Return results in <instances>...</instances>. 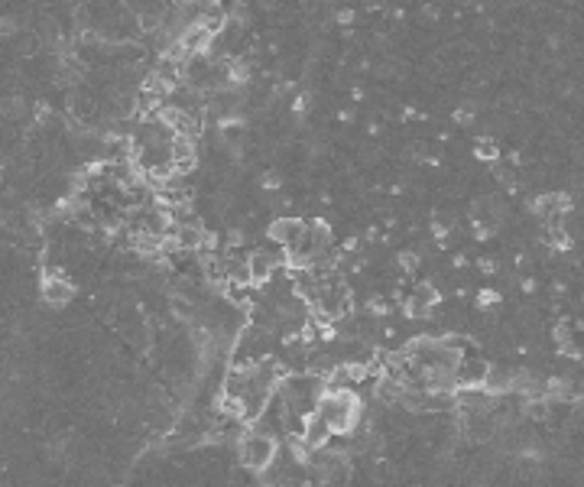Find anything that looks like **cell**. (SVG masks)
Returning <instances> with one entry per match:
<instances>
[{
    "instance_id": "1",
    "label": "cell",
    "mask_w": 584,
    "mask_h": 487,
    "mask_svg": "<svg viewBox=\"0 0 584 487\" xmlns=\"http://www.w3.org/2000/svg\"><path fill=\"white\" fill-rule=\"evenodd\" d=\"M315 413H321L325 419H328V426L338 432H351L354 423H357L360 416V399L354 397L347 387H325L318 397V406H315Z\"/></svg>"
},
{
    "instance_id": "2",
    "label": "cell",
    "mask_w": 584,
    "mask_h": 487,
    "mask_svg": "<svg viewBox=\"0 0 584 487\" xmlns=\"http://www.w3.org/2000/svg\"><path fill=\"white\" fill-rule=\"evenodd\" d=\"M237 455L247 471H263V468L273 464V458H276V439L263 429H250L247 435L240 439Z\"/></svg>"
},
{
    "instance_id": "3",
    "label": "cell",
    "mask_w": 584,
    "mask_h": 487,
    "mask_svg": "<svg viewBox=\"0 0 584 487\" xmlns=\"http://www.w3.org/2000/svg\"><path fill=\"white\" fill-rule=\"evenodd\" d=\"M299 435H302V442L309 448H325L331 442V435H335V429H331L328 426V419H325V416L321 413H309L302 419V432H299Z\"/></svg>"
},
{
    "instance_id": "4",
    "label": "cell",
    "mask_w": 584,
    "mask_h": 487,
    "mask_svg": "<svg viewBox=\"0 0 584 487\" xmlns=\"http://www.w3.org/2000/svg\"><path fill=\"white\" fill-rule=\"evenodd\" d=\"M305 231V221H299V218L286 215V218H276V221H270V240L273 244H280V247H292L299 237H302Z\"/></svg>"
},
{
    "instance_id": "5",
    "label": "cell",
    "mask_w": 584,
    "mask_h": 487,
    "mask_svg": "<svg viewBox=\"0 0 584 487\" xmlns=\"http://www.w3.org/2000/svg\"><path fill=\"white\" fill-rule=\"evenodd\" d=\"M72 295H75V286L68 280H65L62 273H56V270H49L46 273V280H42V299H46L49 305H65V303H72Z\"/></svg>"
},
{
    "instance_id": "6",
    "label": "cell",
    "mask_w": 584,
    "mask_h": 487,
    "mask_svg": "<svg viewBox=\"0 0 584 487\" xmlns=\"http://www.w3.org/2000/svg\"><path fill=\"white\" fill-rule=\"evenodd\" d=\"M198 160V146H195V136L192 134H176L172 136V166L176 172H189Z\"/></svg>"
},
{
    "instance_id": "7",
    "label": "cell",
    "mask_w": 584,
    "mask_h": 487,
    "mask_svg": "<svg viewBox=\"0 0 584 487\" xmlns=\"http://www.w3.org/2000/svg\"><path fill=\"white\" fill-rule=\"evenodd\" d=\"M487 374L490 368L484 360H461L455 370L458 387H487Z\"/></svg>"
},
{
    "instance_id": "8",
    "label": "cell",
    "mask_w": 584,
    "mask_h": 487,
    "mask_svg": "<svg viewBox=\"0 0 584 487\" xmlns=\"http://www.w3.org/2000/svg\"><path fill=\"white\" fill-rule=\"evenodd\" d=\"M4 114H7V117H23L26 114L23 98H10V101H4Z\"/></svg>"
},
{
    "instance_id": "9",
    "label": "cell",
    "mask_w": 584,
    "mask_h": 487,
    "mask_svg": "<svg viewBox=\"0 0 584 487\" xmlns=\"http://www.w3.org/2000/svg\"><path fill=\"white\" fill-rule=\"evenodd\" d=\"M474 153H477V156H484V160H494V156H496V146L490 143V140H477V143H474Z\"/></svg>"
},
{
    "instance_id": "10",
    "label": "cell",
    "mask_w": 584,
    "mask_h": 487,
    "mask_svg": "<svg viewBox=\"0 0 584 487\" xmlns=\"http://www.w3.org/2000/svg\"><path fill=\"white\" fill-rule=\"evenodd\" d=\"M400 264H403V270H416V254H403Z\"/></svg>"
}]
</instances>
